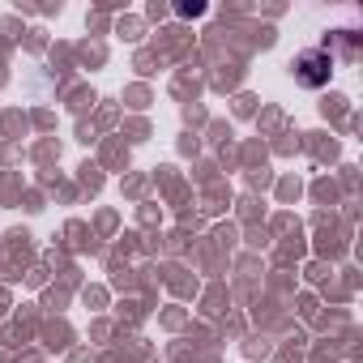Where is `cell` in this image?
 <instances>
[{"mask_svg":"<svg viewBox=\"0 0 363 363\" xmlns=\"http://www.w3.org/2000/svg\"><path fill=\"white\" fill-rule=\"evenodd\" d=\"M329 73H333L329 52H303V56L295 60V77H299L303 86H325V82H329Z\"/></svg>","mask_w":363,"mask_h":363,"instance_id":"obj_1","label":"cell"}]
</instances>
